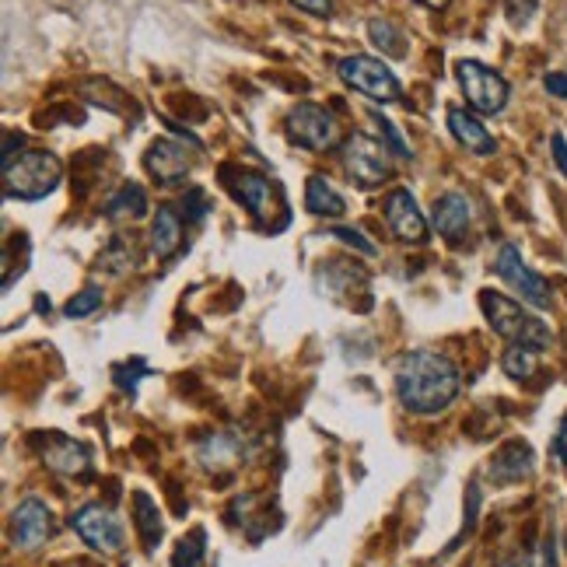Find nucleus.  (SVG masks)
Instances as JSON below:
<instances>
[{
    "label": "nucleus",
    "mask_w": 567,
    "mask_h": 567,
    "mask_svg": "<svg viewBox=\"0 0 567 567\" xmlns=\"http://www.w3.org/2000/svg\"><path fill=\"white\" fill-rule=\"evenodd\" d=\"M460 368L439 351H410L396 364V396L417 417H439L460 396Z\"/></svg>",
    "instance_id": "f257e3e1"
},
{
    "label": "nucleus",
    "mask_w": 567,
    "mask_h": 567,
    "mask_svg": "<svg viewBox=\"0 0 567 567\" xmlns=\"http://www.w3.org/2000/svg\"><path fill=\"white\" fill-rule=\"evenodd\" d=\"M60 158L50 151H21L18 158L4 162V172H0V186H4L8 200H42L60 186Z\"/></svg>",
    "instance_id": "f03ea898"
},
{
    "label": "nucleus",
    "mask_w": 567,
    "mask_h": 567,
    "mask_svg": "<svg viewBox=\"0 0 567 567\" xmlns=\"http://www.w3.org/2000/svg\"><path fill=\"white\" fill-rule=\"evenodd\" d=\"M480 309H484L487 322L494 326L497 337L512 343L533 347V351H547L554 343V330L539 316H529L518 301L497 295V291H480Z\"/></svg>",
    "instance_id": "7ed1b4c3"
},
{
    "label": "nucleus",
    "mask_w": 567,
    "mask_h": 567,
    "mask_svg": "<svg viewBox=\"0 0 567 567\" xmlns=\"http://www.w3.org/2000/svg\"><path fill=\"white\" fill-rule=\"evenodd\" d=\"M389 155L392 151L368 134H351L340 144V162L347 168V176H351V183H358L361 189H375L392 179Z\"/></svg>",
    "instance_id": "20e7f679"
},
{
    "label": "nucleus",
    "mask_w": 567,
    "mask_h": 567,
    "mask_svg": "<svg viewBox=\"0 0 567 567\" xmlns=\"http://www.w3.org/2000/svg\"><path fill=\"white\" fill-rule=\"evenodd\" d=\"M337 74L343 84H351L354 92H361L372 102H400V95H403L396 74H392L389 63H382L379 56H364V53L343 56L337 63Z\"/></svg>",
    "instance_id": "39448f33"
},
{
    "label": "nucleus",
    "mask_w": 567,
    "mask_h": 567,
    "mask_svg": "<svg viewBox=\"0 0 567 567\" xmlns=\"http://www.w3.org/2000/svg\"><path fill=\"white\" fill-rule=\"evenodd\" d=\"M221 183H225V189H231L235 200L249 210L252 221L267 225V228L274 225V210L280 207V193L267 176H259V172H252V168L225 165L221 168Z\"/></svg>",
    "instance_id": "423d86ee"
},
{
    "label": "nucleus",
    "mask_w": 567,
    "mask_h": 567,
    "mask_svg": "<svg viewBox=\"0 0 567 567\" xmlns=\"http://www.w3.org/2000/svg\"><path fill=\"white\" fill-rule=\"evenodd\" d=\"M455 78H460L463 95H466V102L476 109V113L494 116V113H501V109L508 105V95H512L508 81L501 78L497 71L484 68L480 60H460V63H455Z\"/></svg>",
    "instance_id": "0eeeda50"
},
{
    "label": "nucleus",
    "mask_w": 567,
    "mask_h": 567,
    "mask_svg": "<svg viewBox=\"0 0 567 567\" xmlns=\"http://www.w3.org/2000/svg\"><path fill=\"white\" fill-rule=\"evenodd\" d=\"M284 130H288V137L301 144L305 151H330L337 147V137H340L333 113L316 102H298L288 113V120H284Z\"/></svg>",
    "instance_id": "6e6552de"
},
{
    "label": "nucleus",
    "mask_w": 567,
    "mask_h": 567,
    "mask_svg": "<svg viewBox=\"0 0 567 567\" xmlns=\"http://www.w3.org/2000/svg\"><path fill=\"white\" fill-rule=\"evenodd\" d=\"M74 533L84 539V547H92L95 554H120L126 547V533H123V522L113 508L105 505H84L74 512L71 518Z\"/></svg>",
    "instance_id": "1a4fd4ad"
},
{
    "label": "nucleus",
    "mask_w": 567,
    "mask_h": 567,
    "mask_svg": "<svg viewBox=\"0 0 567 567\" xmlns=\"http://www.w3.org/2000/svg\"><path fill=\"white\" fill-rule=\"evenodd\" d=\"M494 274L505 280V284H512V288L526 298L529 305H536V309H547L550 305V288H547V280H543L526 259H522V252L512 246V243H505L497 249V256H494Z\"/></svg>",
    "instance_id": "9d476101"
},
{
    "label": "nucleus",
    "mask_w": 567,
    "mask_h": 567,
    "mask_svg": "<svg viewBox=\"0 0 567 567\" xmlns=\"http://www.w3.org/2000/svg\"><path fill=\"white\" fill-rule=\"evenodd\" d=\"M382 214H385V225H389L392 238H400V243H406V246L427 243L431 231H427V221H424V214H421L410 189H392L382 204Z\"/></svg>",
    "instance_id": "9b49d317"
},
{
    "label": "nucleus",
    "mask_w": 567,
    "mask_h": 567,
    "mask_svg": "<svg viewBox=\"0 0 567 567\" xmlns=\"http://www.w3.org/2000/svg\"><path fill=\"white\" fill-rule=\"evenodd\" d=\"M53 536V512L47 508V501L25 497L18 501V508L11 515V543L18 550H39L42 543Z\"/></svg>",
    "instance_id": "f8f14e48"
},
{
    "label": "nucleus",
    "mask_w": 567,
    "mask_h": 567,
    "mask_svg": "<svg viewBox=\"0 0 567 567\" xmlns=\"http://www.w3.org/2000/svg\"><path fill=\"white\" fill-rule=\"evenodd\" d=\"M144 168L151 172V179H155L158 186H179L193 172V158L176 141H155L144 155Z\"/></svg>",
    "instance_id": "ddd939ff"
},
{
    "label": "nucleus",
    "mask_w": 567,
    "mask_h": 567,
    "mask_svg": "<svg viewBox=\"0 0 567 567\" xmlns=\"http://www.w3.org/2000/svg\"><path fill=\"white\" fill-rule=\"evenodd\" d=\"M196 460L207 473H231L246 463V442L235 431H214L196 442Z\"/></svg>",
    "instance_id": "4468645a"
},
{
    "label": "nucleus",
    "mask_w": 567,
    "mask_h": 567,
    "mask_svg": "<svg viewBox=\"0 0 567 567\" xmlns=\"http://www.w3.org/2000/svg\"><path fill=\"white\" fill-rule=\"evenodd\" d=\"M42 463H47L53 473H63V476H81L92 470V455L84 445L63 439V434H47V442H42Z\"/></svg>",
    "instance_id": "2eb2a0df"
},
{
    "label": "nucleus",
    "mask_w": 567,
    "mask_h": 567,
    "mask_svg": "<svg viewBox=\"0 0 567 567\" xmlns=\"http://www.w3.org/2000/svg\"><path fill=\"white\" fill-rule=\"evenodd\" d=\"M473 221V207L463 193H445L439 204H434V231H439L445 243H463Z\"/></svg>",
    "instance_id": "dca6fc26"
},
{
    "label": "nucleus",
    "mask_w": 567,
    "mask_h": 567,
    "mask_svg": "<svg viewBox=\"0 0 567 567\" xmlns=\"http://www.w3.org/2000/svg\"><path fill=\"white\" fill-rule=\"evenodd\" d=\"M179 246H183V214L179 207L162 204L155 210V221H151V252L158 259H168L179 252Z\"/></svg>",
    "instance_id": "f3484780"
},
{
    "label": "nucleus",
    "mask_w": 567,
    "mask_h": 567,
    "mask_svg": "<svg viewBox=\"0 0 567 567\" xmlns=\"http://www.w3.org/2000/svg\"><path fill=\"white\" fill-rule=\"evenodd\" d=\"M536 466V455L526 442H508L501 449L494 460H491V476L497 484H518V480H526Z\"/></svg>",
    "instance_id": "a211bd4d"
},
{
    "label": "nucleus",
    "mask_w": 567,
    "mask_h": 567,
    "mask_svg": "<svg viewBox=\"0 0 567 567\" xmlns=\"http://www.w3.org/2000/svg\"><path fill=\"white\" fill-rule=\"evenodd\" d=\"M449 130H452L455 141H460L466 151H473V155H480V158H487L497 151V144L484 130V123H480L476 116H470V113H463V109H449Z\"/></svg>",
    "instance_id": "6ab92c4d"
},
{
    "label": "nucleus",
    "mask_w": 567,
    "mask_h": 567,
    "mask_svg": "<svg viewBox=\"0 0 567 567\" xmlns=\"http://www.w3.org/2000/svg\"><path fill=\"white\" fill-rule=\"evenodd\" d=\"M305 207H309V214H316V217H343L347 214V200L326 176H309V183H305Z\"/></svg>",
    "instance_id": "aec40b11"
},
{
    "label": "nucleus",
    "mask_w": 567,
    "mask_h": 567,
    "mask_svg": "<svg viewBox=\"0 0 567 567\" xmlns=\"http://www.w3.org/2000/svg\"><path fill=\"white\" fill-rule=\"evenodd\" d=\"M134 522H137V533H141V539H144V550H147V554H155V550H158V543H162V536H165V522H162L158 505H155V501H151V494H144V491L134 494Z\"/></svg>",
    "instance_id": "412c9836"
},
{
    "label": "nucleus",
    "mask_w": 567,
    "mask_h": 567,
    "mask_svg": "<svg viewBox=\"0 0 567 567\" xmlns=\"http://www.w3.org/2000/svg\"><path fill=\"white\" fill-rule=\"evenodd\" d=\"M144 214H147V193L137 183H123L105 204V217H130V221H137Z\"/></svg>",
    "instance_id": "4be33fe9"
},
{
    "label": "nucleus",
    "mask_w": 567,
    "mask_h": 567,
    "mask_svg": "<svg viewBox=\"0 0 567 567\" xmlns=\"http://www.w3.org/2000/svg\"><path fill=\"white\" fill-rule=\"evenodd\" d=\"M368 39H372L375 50H382V56H403L406 50V35L400 32V25H392L389 18L368 21Z\"/></svg>",
    "instance_id": "5701e85b"
},
{
    "label": "nucleus",
    "mask_w": 567,
    "mask_h": 567,
    "mask_svg": "<svg viewBox=\"0 0 567 567\" xmlns=\"http://www.w3.org/2000/svg\"><path fill=\"white\" fill-rule=\"evenodd\" d=\"M501 368H505V375L515 379V382H526L533 379L536 372V351L533 347H522V343H512L505 358H501Z\"/></svg>",
    "instance_id": "b1692460"
},
{
    "label": "nucleus",
    "mask_w": 567,
    "mask_h": 567,
    "mask_svg": "<svg viewBox=\"0 0 567 567\" xmlns=\"http://www.w3.org/2000/svg\"><path fill=\"white\" fill-rule=\"evenodd\" d=\"M204 557H207V533L193 529L186 539H179L176 557H172V567H204Z\"/></svg>",
    "instance_id": "393cba45"
},
{
    "label": "nucleus",
    "mask_w": 567,
    "mask_h": 567,
    "mask_svg": "<svg viewBox=\"0 0 567 567\" xmlns=\"http://www.w3.org/2000/svg\"><path fill=\"white\" fill-rule=\"evenodd\" d=\"M99 270H105V274H126L130 267H134V249H130L123 238H113L109 243V249L102 252V259L95 264Z\"/></svg>",
    "instance_id": "a878e982"
},
{
    "label": "nucleus",
    "mask_w": 567,
    "mask_h": 567,
    "mask_svg": "<svg viewBox=\"0 0 567 567\" xmlns=\"http://www.w3.org/2000/svg\"><path fill=\"white\" fill-rule=\"evenodd\" d=\"M102 309V288L99 284H89V288H81L71 301H68V319H89L92 312Z\"/></svg>",
    "instance_id": "bb28decb"
},
{
    "label": "nucleus",
    "mask_w": 567,
    "mask_h": 567,
    "mask_svg": "<svg viewBox=\"0 0 567 567\" xmlns=\"http://www.w3.org/2000/svg\"><path fill=\"white\" fill-rule=\"evenodd\" d=\"M147 375H151V368L137 358V361H130V364H120V368H116V385H120L123 392H130V396H134V392H137V382L147 379Z\"/></svg>",
    "instance_id": "cd10ccee"
},
{
    "label": "nucleus",
    "mask_w": 567,
    "mask_h": 567,
    "mask_svg": "<svg viewBox=\"0 0 567 567\" xmlns=\"http://www.w3.org/2000/svg\"><path fill=\"white\" fill-rule=\"evenodd\" d=\"M368 116H372V123L379 126V134H385V141H389V151H392V155H396V158H410V147H406V141H403L400 130L392 126V123H389L382 113H368Z\"/></svg>",
    "instance_id": "c85d7f7f"
},
{
    "label": "nucleus",
    "mask_w": 567,
    "mask_h": 567,
    "mask_svg": "<svg viewBox=\"0 0 567 567\" xmlns=\"http://www.w3.org/2000/svg\"><path fill=\"white\" fill-rule=\"evenodd\" d=\"M183 210H186V221H204L207 210H210V200L204 189H189L183 196Z\"/></svg>",
    "instance_id": "c756f323"
},
{
    "label": "nucleus",
    "mask_w": 567,
    "mask_h": 567,
    "mask_svg": "<svg viewBox=\"0 0 567 567\" xmlns=\"http://www.w3.org/2000/svg\"><path fill=\"white\" fill-rule=\"evenodd\" d=\"M536 4H539V0H508L505 14H508V21L515 29H522V25H529V18L536 14Z\"/></svg>",
    "instance_id": "7c9ffc66"
},
{
    "label": "nucleus",
    "mask_w": 567,
    "mask_h": 567,
    "mask_svg": "<svg viewBox=\"0 0 567 567\" xmlns=\"http://www.w3.org/2000/svg\"><path fill=\"white\" fill-rule=\"evenodd\" d=\"M333 238H340V243H347L351 249H358L361 256H375V243H368V238L361 231H351V228H333Z\"/></svg>",
    "instance_id": "2f4dec72"
},
{
    "label": "nucleus",
    "mask_w": 567,
    "mask_h": 567,
    "mask_svg": "<svg viewBox=\"0 0 567 567\" xmlns=\"http://www.w3.org/2000/svg\"><path fill=\"white\" fill-rule=\"evenodd\" d=\"M291 4L312 18H330L333 14V0H291Z\"/></svg>",
    "instance_id": "473e14b6"
},
{
    "label": "nucleus",
    "mask_w": 567,
    "mask_h": 567,
    "mask_svg": "<svg viewBox=\"0 0 567 567\" xmlns=\"http://www.w3.org/2000/svg\"><path fill=\"white\" fill-rule=\"evenodd\" d=\"M550 151H554V165H557V172L567 179V141H564V134H554V137H550Z\"/></svg>",
    "instance_id": "72a5a7b5"
},
{
    "label": "nucleus",
    "mask_w": 567,
    "mask_h": 567,
    "mask_svg": "<svg viewBox=\"0 0 567 567\" xmlns=\"http://www.w3.org/2000/svg\"><path fill=\"white\" fill-rule=\"evenodd\" d=\"M543 84H547V92H550L554 99H567V74H564V71L547 74V78H543Z\"/></svg>",
    "instance_id": "f704fd0d"
},
{
    "label": "nucleus",
    "mask_w": 567,
    "mask_h": 567,
    "mask_svg": "<svg viewBox=\"0 0 567 567\" xmlns=\"http://www.w3.org/2000/svg\"><path fill=\"white\" fill-rule=\"evenodd\" d=\"M554 452H557V460L567 466V417H564V424H560V431H557V439H554Z\"/></svg>",
    "instance_id": "c9c22d12"
},
{
    "label": "nucleus",
    "mask_w": 567,
    "mask_h": 567,
    "mask_svg": "<svg viewBox=\"0 0 567 567\" xmlns=\"http://www.w3.org/2000/svg\"><path fill=\"white\" fill-rule=\"evenodd\" d=\"M497 567H533V557H529V554H515V557H508V560H501Z\"/></svg>",
    "instance_id": "e433bc0d"
},
{
    "label": "nucleus",
    "mask_w": 567,
    "mask_h": 567,
    "mask_svg": "<svg viewBox=\"0 0 567 567\" xmlns=\"http://www.w3.org/2000/svg\"><path fill=\"white\" fill-rule=\"evenodd\" d=\"M417 4H424V8H445L449 0H417Z\"/></svg>",
    "instance_id": "4c0bfd02"
}]
</instances>
